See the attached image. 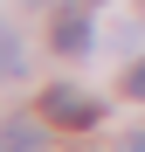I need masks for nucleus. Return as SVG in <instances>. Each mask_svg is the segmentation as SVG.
Instances as JSON below:
<instances>
[{
  "label": "nucleus",
  "mask_w": 145,
  "mask_h": 152,
  "mask_svg": "<svg viewBox=\"0 0 145 152\" xmlns=\"http://www.w3.org/2000/svg\"><path fill=\"white\" fill-rule=\"evenodd\" d=\"M35 111H42L48 124H69V132H83V124H97V118H104V104H97V97H83L76 83H48Z\"/></svg>",
  "instance_id": "f257e3e1"
},
{
  "label": "nucleus",
  "mask_w": 145,
  "mask_h": 152,
  "mask_svg": "<svg viewBox=\"0 0 145 152\" xmlns=\"http://www.w3.org/2000/svg\"><path fill=\"white\" fill-rule=\"evenodd\" d=\"M90 42H97L90 14H83V7H62V14H55V48H62V56H90Z\"/></svg>",
  "instance_id": "f03ea898"
},
{
  "label": "nucleus",
  "mask_w": 145,
  "mask_h": 152,
  "mask_svg": "<svg viewBox=\"0 0 145 152\" xmlns=\"http://www.w3.org/2000/svg\"><path fill=\"white\" fill-rule=\"evenodd\" d=\"M48 138H42V124H28V118H7L0 124V152H42Z\"/></svg>",
  "instance_id": "7ed1b4c3"
},
{
  "label": "nucleus",
  "mask_w": 145,
  "mask_h": 152,
  "mask_svg": "<svg viewBox=\"0 0 145 152\" xmlns=\"http://www.w3.org/2000/svg\"><path fill=\"white\" fill-rule=\"evenodd\" d=\"M21 69H28V48H21V35L0 21V83H7V76H21Z\"/></svg>",
  "instance_id": "20e7f679"
},
{
  "label": "nucleus",
  "mask_w": 145,
  "mask_h": 152,
  "mask_svg": "<svg viewBox=\"0 0 145 152\" xmlns=\"http://www.w3.org/2000/svg\"><path fill=\"white\" fill-rule=\"evenodd\" d=\"M125 97H145V62H131V69H125Z\"/></svg>",
  "instance_id": "39448f33"
},
{
  "label": "nucleus",
  "mask_w": 145,
  "mask_h": 152,
  "mask_svg": "<svg viewBox=\"0 0 145 152\" xmlns=\"http://www.w3.org/2000/svg\"><path fill=\"white\" fill-rule=\"evenodd\" d=\"M125 152H145V132H131V145H125Z\"/></svg>",
  "instance_id": "423d86ee"
}]
</instances>
